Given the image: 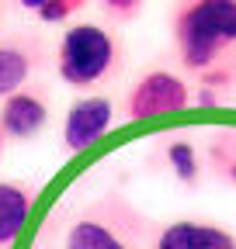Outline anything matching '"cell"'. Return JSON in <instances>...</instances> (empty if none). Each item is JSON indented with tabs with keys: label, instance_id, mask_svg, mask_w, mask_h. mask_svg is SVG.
<instances>
[{
	"label": "cell",
	"instance_id": "6da1fadb",
	"mask_svg": "<svg viewBox=\"0 0 236 249\" xmlns=\"http://www.w3.org/2000/svg\"><path fill=\"white\" fill-rule=\"evenodd\" d=\"M42 239H52V246L39 242V249H150L157 225L129 197L111 191L63 214V229L52 218Z\"/></svg>",
	"mask_w": 236,
	"mask_h": 249
},
{
	"label": "cell",
	"instance_id": "7a4b0ae2",
	"mask_svg": "<svg viewBox=\"0 0 236 249\" xmlns=\"http://www.w3.org/2000/svg\"><path fill=\"white\" fill-rule=\"evenodd\" d=\"M170 28L184 70L201 76L236 52V0H177Z\"/></svg>",
	"mask_w": 236,
	"mask_h": 249
},
{
	"label": "cell",
	"instance_id": "3957f363",
	"mask_svg": "<svg viewBox=\"0 0 236 249\" xmlns=\"http://www.w3.org/2000/svg\"><path fill=\"white\" fill-rule=\"evenodd\" d=\"M56 73L73 90H91L122 73V42L111 28L80 21L56 45Z\"/></svg>",
	"mask_w": 236,
	"mask_h": 249
},
{
	"label": "cell",
	"instance_id": "277c9868",
	"mask_svg": "<svg viewBox=\"0 0 236 249\" xmlns=\"http://www.w3.org/2000/svg\"><path fill=\"white\" fill-rule=\"evenodd\" d=\"M191 104V87L170 70H150L142 73L132 90L125 93V118L129 121H150L174 111H184Z\"/></svg>",
	"mask_w": 236,
	"mask_h": 249
},
{
	"label": "cell",
	"instance_id": "5b68a950",
	"mask_svg": "<svg viewBox=\"0 0 236 249\" xmlns=\"http://www.w3.org/2000/svg\"><path fill=\"white\" fill-rule=\"evenodd\" d=\"M115 121V101L104 93H87V97L73 101L63 121V149L66 152H83L91 149Z\"/></svg>",
	"mask_w": 236,
	"mask_h": 249
},
{
	"label": "cell",
	"instance_id": "8992f818",
	"mask_svg": "<svg viewBox=\"0 0 236 249\" xmlns=\"http://www.w3.org/2000/svg\"><path fill=\"white\" fill-rule=\"evenodd\" d=\"M49 124V93L42 87H21L0 104V132L11 142H28Z\"/></svg>",
	"mask_w": 236,
	"mask_h": 249
},
{
	"label": "cell",
	"instance_id": "52a82bcc",
	"mask_svg": "<svg viewBox=\"0 0 236 249\" xmlns=\"http://www.w3.org/2000/svg\"><path fill=\"white\" fill-rule=\"evenodd\" d=\"M39 197L32 180H0V249H14Z\"/></svg>",
	"mask_w": 236,
	"mask_h": 249
},
{
	"label": "cell",
	"instance_id": "ba28073f",
	"mask_svg": "<svg viewBox=\"0 0 236 249\" xmlns=\"http://www.w3.org/2000/svg\"><path fill=\"white\" fill-rule=\"evenodd\" d=\"M236 242L233 232L212 225V222H198V218H181L163 229H157V239L150 249H229Z\"/></svg>",
	"mask_w": 236,
	"mask_h": 249
},
{
	"label": "cell",
	"instance_id": "9c48e42d",
	"mask_svg": "<svg viewBox=\"0 0 236 249\" xmlns=\"http://www.w3.org/2000/svg\"><path fill=\"white\" fill-rule=\"evenodd\" d=\"M42 62V45L35 38H7L0 42V101L21 90L39 70Z\"/></svg>",
	"mask_w": 236,
	"mask_h": 249
},
{
	"label": "cell",
	"instance_id": "30bf717a",
	"mask_svg": "<svg viewBox=\"0 0 236 249\" xmlns=\"http://www.w3.org/2000/svg\"><path fill=\"white\" fill-rule=\"evenodd\" d=\"M163 163L170 166V173L177 180L188 183V187H195L201 180V156H198L195 142L184 139V135H174V139L167 135V142H163Z\"/></svg>",
	"mask_w": 236,
	"mask_h": 249
},
{
	"label": "cell",
	"instance_id": "8fae6325",
	"mask_svg": "<svg viewBox=\"0 0 236 249\" xmlns=\"http://www.w3.org/2000/svg\"><path fill=\"white\" fill-rule=\"evenodd\" d=\"M205 156H209L212 173L236 187V128H216L212 139H209Z\"/></svg>",
	"mask_w": 236,
	"mask_h": 249
},
{
	"label": "cell",
	"instance_id": "7c38bea8",
	"mask_svg": "<svg viewBox=\"0 0 236 249\" xmlns=\"http://www.w3.org/2000/svg\"><path fill=\"white\" fill-rule=\"evenodd\" d=\"M24 11H35L42 24H63L70 21L87 0H18Z\"/></svg>",
	"mask_w": 236,
	"mask_h": 249
},
{
	"label": "cell",
	"instance_id": "4fadbf2b",
	"mask_svg": "<svg viewBox=\"0 0 236 249\" xmlns=\"http://www.w3.org/2000/svg\"><path fill=\"white\" fill-rule=\"evenodd\" d=\"M101 7H104V14L115 18V21H132V18H139V11L146 7V0H101Z\"/></svg>",
	"mask_w": 236,
	"mask_h": 249
},
{
	"label": "cell",
	"instance_id": "5bb4252c",
	"mask_svg": "<svg viewBox=\"0 0 236 249\" xmlns=\"http://www.w3.org/2000/svg\"><path fill=\"white\" fill-rule=\"evenodd\" d=\"M4 142H7V139H4V132H0V152H4Z\"/></svg>",
	"mask_w": 236,
	"mask_h": 249
},
{
	"label": "cell",
	"instance_id": "9a60e30c",
	"mask_svg": "<svg viewBox=\"0 0 236 249\" xmlns=\"http://www.w3.org/2000/svg\"><path fill=\"white\" fill-rule=\"evenodd\" d=\"M229 249H236V242H233V246H229Z\"/></svg>",
	"mask_w": 236,
	"mask_h": 249
}]
</instances>
